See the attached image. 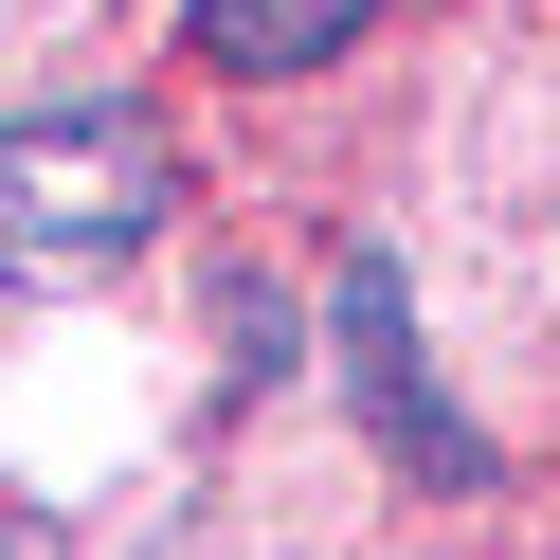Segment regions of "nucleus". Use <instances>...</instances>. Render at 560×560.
<instances>
[{
    "label": "nucleus",
    "instance_id": "nucleus-1",
    "mask_svg": "<svg viewBox=\"0 0 560 560\" xmlns=\"http://www.w3.org/2000/svg\"><path fill=\"white\" fill-rule=\"evenodd\" d=\"M182 218V145L145 109H0V290L127 271Z\"/></svg>",
    "mask_w": 560,
    "mask_h": 560
},
{
    "label": "nucleus",
    "instance_id": "nucleus-2",
    "mask_svg": "<svg viewBox=\"0 0 560 560\" xmlns=\"http://www.w3.org/2000/svg\"><path fill=\"white\" fill-rule=\"evenodd\" d=\"M326 362H343V398H362V434L398 452L416 488H488V434L434 398V362H416V290L380 254H343V290H326Z\"/></svg>",
    "mask_w": 560,
    "mask_h": 560
},
{
    "label": "nucleus",
    "instance_id": "nucleus-3",
    "mask_svg": "<svg viewBox=\"0 0 560 560\" xmlns=\"http://www.w3.org/2000/svg\"><path fill=\"white\" fill-rule=\"evenodd\" d=\"M362 19H380V0H182V37L218 55V73H326Z\"/></svg>",
    "mask_w": 560,
    "mask_h": 560
},
{
    "label": "nucleus",
    "instance_id": "nucleus-4",
    "mask_svg": "<svg viewBox=\"0 0 560 560\" xmlns=\"http://www.w3.org/2000/svg\"><path fill=\"white\" fill-rule=\"evenodd\" d=\"M0 560H73V524H55L37 488H0Z\"/></svg>",
    "mask_w": 560,
    "mask_h": 560
}]
</instances>
